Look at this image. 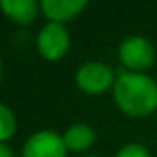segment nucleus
Here are the masks:
<instances>
[{"instance_id": "f257e3e1", "label": "nucleus", "mask_w": 157, "mask_h": 157, "mask_svg": "<svg viewBox=\"0 0 157 157\" xmlns=\"http://www.w3.org/2000/svg\"><path fill=\"white\" fill-rule=\"evenodd\" d=\"M113 98L126 115H150L157 109V82L148 74L122 68L113 85Z\"/></svg>"}, {"instance_id": "f03ea898", "label": "nucleus", "mask_w": 157, "mask_h": 157, "mask_svg": "<svg viewBox=\"0 0 157 157\" xmlns=\"http://www.w3.org/2000/svg\"><path fill=\"white\" fill-rule=\"evenodd\" d=\"M115 72L102 61H85L76 72V83L83 93L100 94L115 85Z\"/></svg>"}, {"instance_id": "7ed1b4c3", "label": "nucleus", "mask_w": 157, "mask_h": 157, "mask_svg": "<svg viewBox=\"0 0 157 157\" xmlns=\"http://www.w3.org/2000/svg\"><path fill=\"white\" fill-rule=\"evenodd\" d=\"M118 59L128 70L140 72L142 68L150 67L155 59L153 44L142 35H129L118 46Z\"/></svg>"}, {"instance_id": "20e7f679", "label": "nucleus", "mask_w": 157, "mask_h": 157, "mask_svg": "<svg viewBox=\"0 0 157 157\" xmlns=\"http://www.w3.org/2000/svg\"><path fill=\"white\" fill-rule=\"evenodd\" d=\"M67 146L63 135L52 129H41L30 135L22 146V157H65Z\"/></svg>"}, {"instance_id": "39448f33", "label": "nucleus", "mask_w": 157, "mask_h": 157, "mask_svg": "<svg viewBox=\"0 0 157 157\" xmlns=\"http://www.w3.org/2000/svg\"><path fill=\"white\" fill-rule=\"evenodd\" d=\"M70 44V35L65 24L61 22H48L37 33V48L41 56L50 61H56L65 56Z\"/></svg>"}, {"instance_id": "423d86ee", "label": "nucleus", "mask_w": 157, "mask_h": 157, "mask_svg": "<svg viewBox=\"0 0 157 157\" xmlns=\"http://www.w3.org/2000/svg\"><path fill=\"white\" fill-rule=\"evenodd\" d=\"M87 6L85 0H43L41 10L50 19V22H65L76 17Z\"/></svg>"}, {"instance_id": "0eeeda50", "label": "nucleus", "mask_w": 157, "mask_h": 157, "mask_svg": "<svg viewBox=\"0 0 157 157\" xmlns=\"http://www.w3.org/2000/svg\"><path fill=\"white\" fill-rule=\"evenodd\" d=\"M94 137H96L94 129L87 124H72L63 133L65 146H67V150H72V151L87 150L94 142Z\"/></svg>"}, {"instance_id": "6e6552de", "label": "nucleus", "mask_w": 157, "mask_h": 157, "mask_svg": "<svg viewBox=\"0 0 157 157\" xmlns=\"http://www.w3.org/2000/svg\"><path fill=\"white\" fill-rule=\"evenodd\" d=\"M0 6H2V10L6 11L10 19H13L15 22H22V24L33 21V17L37 15V8H39L35 0H2Z\"/></svg>"}, {"instance_id": "1a4fd4ad", "label": "nucleus", "mask_w": 157, "mask_h": 157, "mask_svg": "<svg viewBox=\"0 0 157 157\" xmlns=\"http://www.w3.org/2000/svg\"><path fill=\"white\" fill-rule=\"evenodd\" d=\"M17 122L13 111L8 107V104H0V142H6L15 133Z\"/></svg>"}, {"instance_id": "9d476101", "label": "nucleus", "mask_w": 157, "mask_h": 157, "mask_svg": "<svg viewBox=\"0 0 157 157\" xmlns=\"http://www.w3.org/2000/svg\"><path fill=\"white\" fill-rule=\"evenodd\" d=\"M115 157H150V153H148V150L142 144H139V142H128V144H124L117 151Z\"/></svg>"}, {"instance_id": "9b49d317", "label": "nucleus", "mask_w": 157, "mask_h": 157, "mask_svg": "<svg viewBox=\"0 0 157 157\" xmlns=\"http://www.w3.org/2000/svg\"><path fill=\"white\" fill-rule=\"evenodd\" d=\"M0 157H15L11 148L6 144V142H0Z\"/></svg>"}, {"instance_id": "f8f14e48", "label": "nucleus", "mask_w": 157, "mask_h": 157, "mask_svg": "<svg viewBox=\"0 0 157 157\" xmlns=\"http://www.w3.org/2000/svg\"><path fill=\"white\" fill-rule=\"evenodd\" d=\"M85 157H98V155H85Z\"/></svg>"}]
</instances>
